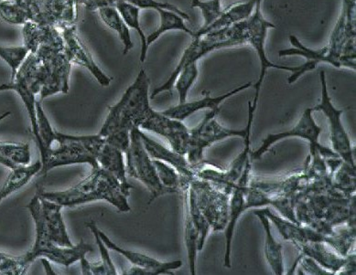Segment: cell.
Listing matches in <instances>:
<instances>
[{"label":"cell","mask_w":356,"mask_h":275,"mask_svg":"<svg viewBox=\"0 0 356 275\" xmlns=\"http://www.w3.org/2000/svg\"><path fill=\"white\" fill-rule=\"evenodd\" d=\"M40 196L56 202L63 208L76 207L92 201H104L117 208L120 212L131 210L129 195L124 191L120 182L102 167L92 169L91 174L70 189L63 191L38 190Z\"/></svg>","instance_id":"6da1fadb"},{"label":"cell","mask_w":356,"mask_h":275,"mask_svg":"<svg viewBox=\"0 0 356 275\" xmlns=\"http://www.w3.org/2000/svg\"><path fill=\"white\" fill-rule=\"evenodd\" d=\"M149 85L146 71L141 69L120 102L109 107L108 115L98 135L106 138L115 132H130L133 127L140 128L143 122L154 112L149 103Z\"/></svg>","instance_id":"7a4b0ae2"},{"label":"cell","mask_w":356,"mask_h":275,"mask_svg":"<svg viewBox=\"0 0 356 275\" xmlns=\"http://www.w3.org/2000/svg\"><path fill=\"white\" fill-rule=\"evenodd\" d=\"M247 20L225 27L220 30L210 31L204 36L195 38L192 43L179 60L178 65L172 72L169 79L163 85L159 86L152 92V99H154L159 94L164 92H172L175 87L176 80L182 69L192 62H198L202 58L207 56L210 52L221 49L236 47L248 44L247 33H245Z\"/></svg>","instance_id":"3957f363"},{"label":"cell","mask_w":356,"mask_h":275,"mask_svg":"<svg viewBox=\"0 0 356 275\" xmlns=\"http://www.w3.org/2000/svg\"><path fill=\"white\" fill-rule=\"evenodd\" d=\"M27 208L35 224V242L30 251L22 254L23 259L29 267H31L37 259L40 258H46L57 265L69 267L92 251V246L83 240L72 247H62L51 242L43 219L40 196L38 192L27 205Z\"/></svg>","instance_id":"277c9868"},{"label":"cell","mask_w":356,"mask_h":275,"mask_svg":"<svg viewBox=\"0 0 356 275\" xmlns=\"http://www.w3.org/2000/svg\"><path fill=\"white\" fill-rule=\"evenodd\" d=\"M38 65L31 91L40 101L56 94H67L72 62L65 50L42 46L35 52Z\"/></svg>","instance_id":"5b68a950"},{"label":"cell","mask_w":356,"mask_h":275,"mask_svg":"<svg viewBox=\"0 0 356 275\" xmlns=\"http://www.w3.org/2000/svg\"><path fill=\"white\" fill-rule=\"evenodd\" d=\"M261 3H259L254 8V13L250 19H247V25H245V33H247L248 44L252 46L254 50L257 51L259 55L260 60V74L259 80L257 81L256 85H254V97L253 102L251 103L254 107L257 106V103L259 100L260 91L263 81L266 76V72L268 69H282V71L291 72L292 74L289 77L288 83L289 85L297 82L300 76H302L307 72L314 71L316 69L318 65L314 60H307L304 65L296 66V67H291V66H283L276 65V63L271 62L268 60L267 54L265 51V42L267 39L268 31L269 28H275L276 26L272 22H269L266 19L261 12Z\"/></svg>","instance_id":"8992f818"},{"label":"cell","mask_w":356,"mask_h":275,"mask_svg":"<svg viewBox=\"0 0 356 275\" xmlns=\"http://www.w3.org/2000/svg\"><path fill=\"white\" fill-rule=\"evenodd\" d=\"M256 107L248 102V119L247 126L244 129H230L222 126L216 120L218 110H211L205 115L204 119L195 126L190 129L189 143H188L187 159L198 172L207 167L204 161V150L212 147L217 142L225 140L230 138H241L244 139L248 130L253 126L254 115Z\"/></svg>","instance_id":"52a82bcc"},{"label":"cell","mask_w":356,"mask_h":275,"mask_svg":"<svg viewBox=\"0 0 356 275\" xmlns=\"http://www.w3.org/2000/svg\"><path fill=\"white\" fill-rule=\"evenodd\" d=\"M51 140L53 146L40 159L42 163L40 175H45L56 167L70 165L88 164L92 169L99 167L97 159L85 147L86 135H66L55 130Z\"/></svg>","instance_id":"ba28073f"},{"label":"cell","mask_w":356,"mask_h":275,"mask_svg":"<svg viewBox=\"0 0 356 275\" xmlns=\"http://www.w3.org/2000/svg\"><path fill=\"white\" fill-rule=\"evenodd\" d=\"M126 155L127 175L138 179L149 191L150 199L147 204H152L159 197L173 193L161 183L153 158H150L141 140L140 128L138 127H133L130 130V144Z\"/></svg>","instance_id":"9c48e42d"},{"label":"cell","mask_w":356,"mask_h":275,"mask_svg":"<svg viewBox=\"0 0 356 275\" xmlns=\"http://www.w3.org/2000/svg\"><path fill=\"white\" fill-rule=\"evenodd\" d=\"M321 101L316 106L312 107L314 112H323L328 120L330 126V138L332 150L339 158L348 164L353 169H356L354 158L355 150L352 147L351 139L347 134L346 127L341 121V115L346 110L337 109L332 103L328 88H327L325 72L321 71Z\"/></svg>","instance_id":"30bf717a"},{"label":"cell","mask_w":356,"mask_h":275,"mask_svg":"<svg viewBox=\"0 0 356 275\" xmlns=\"http://www.w3.org/2000/svg\"><path fill=\"white\" fill-rule=\"evenodd\" d=\"M190 188L211 228L213 231H225L229 219L230 194L200 178L193 179Z\"/></svg>","instance_id":"8fae6325"},{"label":"cell","mask_w":356,"mask_h":275,"mask_svg":"<svg viewBox=\"0 0 356 275\" xmlns=\"http://www.w3.org/2000/svg\"><path fill=\"white\" fill-rule=\"evenodd\" d=\"M312 112H314L312 108H307L293 128L288 130V131L277 133V134L268 135L267 138L263 139L259 149L256 151L251 152V161L261 158L273 144L289 138H298L308 141L309 149H317L324 158H339L334 150L330 149L320 143L319 139L323 129L318 126L314 118L312 117Z\"/></svg>","instance_id":"7c38bea8"},{"label":"cell","mask_w":356,"mask_h":275,"mask_svg":"<svg viewBox=\"0 0 356 275\" xmlns=\"http://www.w3.org/2000/svg\"><path fill=\"white\" fill-rule=\"evenodd\" d=\"M140 129L153 132L167 139L170 149L179 154L186 156L189 143L190 129L184 122L173 119L155 111L141 124Z\"/></svg>","instance_id":"4fadbf2b"},{"label":"cell","mask_w":356,"mask_h":275,"mask_svg":"<svg viewBox=\"0 0 356 275\" xmlns=\"http://www.w3.org/2000/svg\"><path fill=\"white\" fill-rule=\"evenodd\" d=\"M62 34L65 40V51L72 65L82 66L88 69L101 86H109L112 78L106 75L95 62L91 52L80 39L76 25L63 28Z\"/></svg>","instance_id":"5bb4252c"},{"label":"cell","mask_w":356,"mask_h":275,"mask_svg":"<svg viewBox=\"0 0 356 275\" xmlns=\"http://www.w3.org/2000/svg\"><path fill=\"white\" fill-rule=\"evenodd\" d=\"M251 131L252 128L248 130V134L244 138V149H243L241 153L236 156L233 163L228 167L227 172H222V170H220L219 172V170L207 169V167H204V169L197 172V178L209 181L210 183H212L214 186L219 188L220 190H224L231 195L234 185H236V182L241 178L242 173L244 172L248 162L250 160Z\"/></svg>","instance_id":"9a60e30c"},{"label":"cell","mask_w":356,"mask_h":275,"mask_svg":"<svg viewBox=\"0 0 356 275\" xmlns=\"http://www.w3.org/2000/svg\"><path fill=\"white\" fill-rule=\"evenodd\" d=\"M252 161L251 159L248 162L244 172L242 173L241 178L234 185L232 190L229 202V219L225 228V266L227 268H231V253L232 242H233L234 231L240 217L247 210L245 207V196L250 187L251 178Z\"/></svg>","instance_id":"2e32d148"},{"label":"cell","mask_w":356,"mask_h":275,"mask_svg":"<svg viewBox=\"0 0 356 275\" xmlns=\"http://www.w3.org/2000/svg\"><path fill=\"white\" fill-rule=\"evenodd\" d=\"M140 138L143 142L145 149L150 156V158L159 159L166 162L172 167H175L179 176H181V191L190 186L191 182L197 178L196 174L198 169L185 158V156L173 151L172 149L162 146L154 139L149 138L140 129Z\"/></svg>","instance_id":"e0dca14e"},{"label":"cell","mask_w":356,"mask_h":275,"mask_svg":"<svg viewBox=\"0 0 356 275\" xmlns=\"http://www.w3.org/2000/svg\"><path fill=\"white\" fill-rule=\"evenodd\" d=\"M22 27L24 46L31 53H35L42 46L65 50V40L59 28L33 22L26 23Z\"/></svg>","instance_id":"ac0fdd59"},{"label":"cell","mask_w":356,"mask_h":275,"mask_svg":"<svg viewBox=\"0 0 356 275\" xmlns=\"http://www.w3.org/2000/svg\"><path fill=\"white\" fill-rule=\"evenodd\" d=\"M262 212L268 217L271 224L276 226L277 231L285 241L294 243V245L307 242H325L327 236L315 231L314 228L295 224L288 219L280 218V216L271 212L268 208H262Z\"/></svg>","instance_id":"d6986e66"},{"label":"cell","mask_w":356,"mask_h":275,"mask_svg":"<svg viewBox=\"0 0 356 275\" xmlns=\"http://www.w3.org/2000/svg\"><path fill=\"white\" fill-rule=\"evenodd\" d=\"M253 83H248L245 85L237 87L227 92V94L219 95V97H212L210 94L202 98V99L193 101V102H185L184 103H178L177 106L170 107V108L161 112L162 114L168 117L173 118V119L182 121L186 120L191 115L195 114L196 112L201 111L202 109L218 110L219 107L225 100L229 99L234 95L239 94L245 90L250 88Z\"/></svg>","instance_id":"ffe728a7"},{"label":"cell","mask_w":356,"mask_h":275,"mask_svg":"<svg viewBox=\"0 0 356 275\" xmlns=\"http://www.w3.org/2000/svg\"><path fill=\"white\" fill-rule=\"evenodd\" d=\"M40 201L43 219L51 242L62 247H72L74 244L68 235L67 228L63 222V207L56 202L49 201L40 196Z\"/></svg>","instance_id":"44dd1931"},{"label":"cell","mask_w":356,"mask_h":275,"mask_svg":"<svg viewBox=\"0 0 356 275\" xmlns=\"http://www.w3.org/2000/svg\"><path fill=\"white\" fill-rule=\"evenodd\" d=\"M97 233L99 234L101 240L105 243L108 250L114 251L115 253L121 254V256L125 257L127 260H129L132 263L133 266H138V267L143 268H152L158 269L163 272L164 274L175 275L173 271L178 270L181 268L182 265L181 260H172V262H161L155 258H152L146 254L137 253V251H133L127 250L120 247L118 244H115L108 236L106 235L104 231H101L99 228H97Z\"/></svg>","instance_id":"7402d4cb"},{"label":"cell","mask_w":356,"mask_h":275,"mask_svg":"<svg viewBox=\"0 0 356 275\" xmlns=\"http://www.w3.org/2000/svg\"><path fill=\"white\" fill-rule=\"evenodd\" d=\"M289 42H291L294 48L280 51L279 57L293 56V55H297V56L305 58L307 60H314V62L317 63H328V65H331L335 68L355 69V60L335 59V58L329 54L327 45L325 47L320 49V50H312V49H309L306 47L305 45H303L302 43L300 42V40L298 39L296 36H293V35L289 36Z\"/></svg>","instance_id":"603a6c76"},{"label":"cell","mask_w":356,"mask_h":275,"mask_svg":"<svg viewBox=\"0 0 356 275\" xmlns=\"http://www.w3.org/2000/svg\"><path fill=\"white\" fill-rule=\"evenodd\" d=\"M95 158H97V163L100 167L111 174L120 182L124 191L129 196L130 191L133 190V187L127 181V167L125 159H124V153L117 149V147H113L105 142V144L101 147Z\"/></svg>","instance_id":"cb8c5ba5"},{"label":"cell","mask_w":356,"mask_h":275,"mask_svg":"<svg viewBox=\"0 0 356 275\" xmlns=\"http://www.w3.org/2000/svg\"><path fill=\"white\" fill-rule=\"evenodd\" d=\"M262 1L263 0H240L238 2L233 3L222 10L219 19L213 24H211L209 27L205 28L201 33H197L196 31L193 39L204 36V34L210 33V31L220 30V28L229 27V26L236 24V23L245 22V20L250 19L252 14L254 13L257 5Z\"/></svg>","instance_id":"d4e9b609"},{"label":"cell","mask_w":356,"mask_h":275,"mask_svg":"<svg viewBox=\"0 0 356 275\" xmlns=\"http://www.w3.org/2000/svg\"><path fill=\"white\" fill-rule=\"evenodd\" d=\"M300 251L302 256H308L319 263L321 267L332 274H337L346 262V256L332 253L325 247L323 242H307L295 245Z\"/></svg>","instance_id":"484cf974"},{"label":"cell","mask_w":356,"mask_h":275,"mask_svg":"<svg viewBox=\"0 0 356 275\" xmlns=\"http://www.w3.org/2000/svg\"><path fill=\"white\" fill-rule=\"evenodd\" d=\"M254 215L259 218L265 231L264 253L272 273L276 275L285 274L284 258H283V247L282 243L277 242L272 234L271 222L261 210L254 211Z\"/></svg>","instance_id":"4316f807"},{"label":"cell","mask_w":356,"mask_h":275,"mask_svg":"<svg viewBox=\"0 0 356 275\" xmlns=\"http://www.w3.org/2000/svg\"><path fill=\"white\" fill-rule=\"evenodd\" d=\"M42 169V161L38 160L35 163L11 169L4 185L0 189V203L8 197L25 187L37 174L40 172Z\"/></svg>","instance_id":"83f0119b"},{"label":"cell","mask_w":356,"mask_h":275,"mask_svg":"<svg viewBox=\"0 0 356 275\" xmlns=\"http://www.w3.org/2000/svg\"><path fill=\"white\" fill-rule=\"evenodd\" d=\"M97 12L102 22L105 23L110 30L115 31L121 42H122L124 55L129 53L134 47V43L132 42L129 28L127 27L117 8L114 7L104 8L98 10Z\"/></svg>","instance_id":"f1b7e54d"},{"label":"cell","mask_w":356,"mask_h":275,"mask_svg":"<svg viewBox=\"0 0 356 275\" xmlns=\"http://www.w3.org/2000/svg\"><path fill=\"white\" fill-rule=\"evenodd\" d=\"M115 8H117L118 12H120L121 17H122L124 22H125L127 27L137 31V33L140 35L141 42L140 60V62H145V60L147 59L149 46L147 45V36L145 35L140 25V14L141 10L136 7V6L130 4V3L123 1V0H120V1L117 3Z\"/></svg>","instance_id":"f546056e"},{"label":"cell","mask_w":356,"mask_h":275,"mask_svg":"<svg viewBox=\"0 0 356 275\" xmlns=\"http://www.w3.org/2000/svg\"><path fill=\"white\" fill-rule=\"evenodd\" d=\"M156 11L160 15V27L147 37V45L149 46V48L153 42L160 39L162 34L170 31H181L193 38L195 37V33H193L192 30L187 27L185 19L179 16L178 14L172 12V11L162 10V8H159Z\"/></svg>","instance_id":"4dcf8cb0"},{"label":"cell","mask_w":356,"mask_h":275,"mask_svg":"<svg viewBox=\"0 0 356 275\" xmlns=\"http://www.w3.org/2000/svg\"><path fill=\"white\" fill-rule=\"evenodd\" d=\"M185 205H186V212L189 214L191 219L195 224L196 230L199 233V251H202L204 247L205 241H207L208 234L210 233L211 226L207 219H205L204 214L200 210L198 205L196 203L195 194L191 188H187L184 190Z\"/></svg>","instance_id":"1f68e13d"},{"label":"cell","mask_w":356,"mask_h":275,"mask_svg":"<svg viewBox=\"0 0 356 275\" xmlns=\"http://www.w3.org/2000/svg\"><path fill=\"white\" fill-rule=\"evenodd\" d=\"M185 245H186L188 262H189L190 273L192 275L196 274V259L197 253L199 251V233L196 230L195 224L191 219L189 214L186 212L185 218Z\"/></svg>","instance_id":"d6a6232c"},{"label":"cell","mask_w":356,"mask_h":275,"mask_svg":"<svg viewBox=\"0 0 356 275\" xmlns=\"http://www.w3.org/2000/svg\"><path fill=\"white\" fill-rule=\"evenodd\" d=\"M199 76V69L197 62H192L185 66L179 72L175 87L179 94V103L187 102L188 92L192 86L195 85L197 78Z\"/></svg>","instance_id":"836d02e7"},{"label":"cell","mask_w":356,"mask_h":275,"mask_svg":"<svg viewBox=\"0 0 356 275\" xmlns=\"http://www.w3.org/2000/svg\"><path fill=\"white\" fill-rule=\"evenodd\" d=\"M153 164H154L158 178L165 188L172 190L173 193L181 191V176L175 167L166 162L154 158H153Z\"/></svg>","instance_id":"e575fe53"},{"label":"cell","mask_w":356,"mask_h":275,"mask_svg":"<svg viewBox=\"0 0 356 275\" xmlns=\"http://www.w3.org/2000/svg\"><path fill=\"white\" fill-rule=\"evenodd\" d=\"M0 17L10 25L23 26L30 22L24 8L15 0H3L0 2Z\"/></svg>","instance_id":"d590c367"},{"label":"cell","mask_w":356,"mask_h":275,"mask_svg":"<svg viewBox=\"0 0 356 275\" xmlns=\"http://www.w3.org/2000/svg\"><path fill=\"white\" fill-rule=\"evenodd\" d=\"M29 53H30V51L24 45L13 46V47L0 46V58L8 63L11 69L10 81L14 80L17 72H18L26 58L28 57Z\"/></svg>","instance_id":"8d00e7d4"},{"label":"cell","mask_w":356,"mask_h":275,"mask_svg":"<svg viewBox=\"0 0 356 275\" xmlns=\"http://www.w3.org/2000/svg\"><path fill=\"white\" fill-rule=\"evenodd\" d=\"M191 8H199L201 10L202 17H204V24L197 33H201L205 28L209 27L211 24L216 22L219 19L222 12L221 0H209V1H202V0H192Z\"/></svg>","instance_id":"74e56055"},{"label":"cell","mask_w":356,"mask_h":275,"mask_svg":"<svg viewBox=\"0 0 356 275\" xmlns=\"http://www.w3.org/2000/svg\"><path fill=\"white\" fill-rule=\"evenodd\" d=\"M29 268L22 256H11L0 251V274L23 275L27 274Z\"/></svg>","instance_id":"f35d334b"},{"label":"cell","mask_w":356,"mask_h":275,"mask_svg":"<svg viewBox=\"0 0 356 275\" xmlns=\"http://www.w3.org/2000/svg\"><path fill=\"white\" fill-rule=\"evenodd\" d=\"M86 226L91 230L98 248H99L101 254L100 262L106 269V275H117V269H115V266L114 263H113L111 256H110L108 253V248L106 247V245L104 243L102 240H101L99 234L97 233L98 227L97 224H95V222H90L88 224H86Z\"/></svg>","instance_id":"ab89813d"},{"label":"cell","mask_w":356,"mask_h":275,"mask_svg":"<svg viewBox=\"0 0 356 275\" xmlns=\"http://www.w3.org/2000/svg\"><path fill=\"white\" fill-rule=\"evenodd\" d=\"M123 1L134 5L140 8V10H147V8H149V10H157L159 8H162V10L172 11V12L181 16L182 19L190 20V17L186 12L179 10L178 7L170 4V3L160 2L157 1V0H123Z\"/></svg>","instance_id":"60d3db41"},{"label":"cell","mask_w":356,"mask_h":275,"mask_svg":"<svg viewBox=\"0 0 356 275\" xmlns=\"http://www.w3.org/2000/svg\"><path fill=\"white\" fill-rule=\"evenodd\" d=\"M300 265L304 274L332 275V273L321 267L319 263H317L314 259L309 258L308 256H300V260H297L295 265Z\"/></svg>","instance_id":"b9f144b4"},{"label":"cell","mask_w":356,"mask_h":275,"mask_svg":"<svg viewBox=\"0 0 356 275\" xmlns=\"http://www.w3.org/2000/svg\"><path fill=\"white\" fill-rule=\"evenodd\" d=\"M106 139L107 144L117 147L126 154L127 149H129L130 144V132L129 131H118L113 133V134L107 135Z\"/></svg>","instance_id":"7bdbcfd3"},{"label":"cell","mask_w":356,"mask_h":275,"mask_svg":"<svg viewBox=\"0 0 356 275\" xmlns=\"http://www.w3.org/2000/svg\"><path fill=\"white\" fill-rule=\"evenodd\" d=\"M120 0H80L78 4H83L89 11H98L104 8H115Z\"/></svg>","instance_id":"ee69618b"},{"label":"cell","mask_w":356,"mask_h":275,"mask_svg":"<svg viewBox=\"0 0 356 275\" xmlns=\"http://www.w3.org/2000/svg\"><path fill=\"white\" fill-rule=\"evenodd\" d=\"M355 254H348L346 256V262L341 269L340 274H355Z\"/></svg>","instance_id":"f6af8a7d"},{"label":"cell","mask_w":356,"mask_h":275,"mask_svg":"<svg viewBox=\"0 0 356 275\" xmlns=\"http://www.w3.org/2000/svg\"><path fill=\"white\" fill-rule=\"evenodd\" d=\"M7 91H17V85L14 81H10V83H2L0 85V92H7Z\"/></svg>","instance_id":"bcb514c9"},{"label":"cell","mask_w":356,"mask_h":275,"mask_svg":"<svg viewBox=\"0 0 356 275\" xmlns=\"http://www.w3.org/2000/svg\"><path fill=\"white\" fill-rule=\"evenodd\" d=\"M10 112H6L4 114L0 115V122L5 119L8 117H10ZM3 149H4V142L0 141V164L4 160V156H3Z\"/></svg>","instance_id":"7dc6e473"},{"label":"cell","mask_w":356,"mask_h":275,"mask_svg":"<svg viewBox=\"0 0 356 275\" xmlns=\"http://www.w3.org/2000/svg\"><path fill=\"white\" fill-rule=\"evenodd\" d=\"M42 260L43 267H44L46 274L53 275L55 274L54 272L53 267H51V265L50 262H49L48 259L46 258H40Z\"/></svg>","instance_id":"c3c4849f"},{"label":"cell","mask_w":356,"mask_h":275,"mask_svg":"<svg viewBox=\"0 0 356 275\" xmlns=\"http://www.w3.org/2000/svg\"><path fill=\"white\" fill-rule=\"evenodd\" d=\"M77 3L80 1V0H76Z\"/></svg>","instance_id":"681fc988"},{"label":"cell","mask_w":356,"mask_h":275,"mask_svg":"<svg viewBox=\"0 0 356 275\" xmlns=\"http://www.w3.org/2000/svg\"><path fill=\"white\" fill-rule=\"evenodd\" d=\"M2 1H3V0H0V2H2Z\"/></svg>","instance_id":"f907efd6"}]
</instances>
